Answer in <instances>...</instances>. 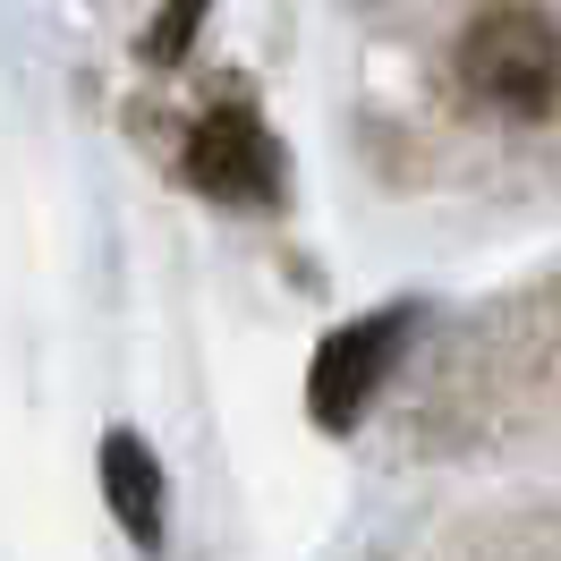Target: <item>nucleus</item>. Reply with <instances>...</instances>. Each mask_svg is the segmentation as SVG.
<instances>
[{
    "label": "nucleus",
    "mask_w": 561,
    "mask_h": 561,
    "mask_svg": "<svg viewBox=\"0 0 561 561\" xmlns=\"http://www.w3.org/2000/svg\"><path fill=\"white\" fill-rule=\"evenodd\" d=\"M103 477H111V502H119V519L137 545H162V477H153V459L137 451V434H111L103 443Z\"/></svg>",
    "instance_id": "4"
},
{
    "label": "nucleus",
    "mask_w": 561,
    "mask_h": 561,
    "mask_svg": "<svg viewBox=\"0 0 561 561\" xmlns=\"http://www.w3.org/2000/svg\"><path fill=\"white\" fill-rule=\"evenodd\" d=\"M400 332H409V307L357 323V332H341V341H323V357H316V417L323 425H350L357 417V400L375 391V375H383V357H391Z\"/></svg>",
    "instance_id": "3"
},
{
    "label": "nucleus",
    "mask_w": 561,
    "mask_h": 561,
    "mask_svg": "<svg viewBox=\"0 0 561 561\" xmlns=\"http://www.w3.org/2000/svg\"><path fill=\"white\" fill-rule=\"evenodd\" d=\"M459 85L502 119H545L561 103V26L536 9H485L459 35Z\"/></svg>",
    "instance_id": "1"
},
{
    "label": "nucleus",
    "mask_w": 561,
    "mask_h": 561,
    "mask_svg": "<svg viewBox=\"0 0 561 561\" xmlns=\"http://www.w3.org/2000/svg\"><path fill=\"white\" fill-rule=\"evenodd\" d=\"M187 179L213 187V196H230V205H264V196L280 187V153L264 145V128L230 103L221 119L196 128V145H187Z\"/></svg>",
    "instance_id": "2"
}]
</instances>
